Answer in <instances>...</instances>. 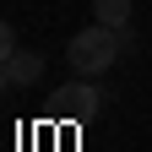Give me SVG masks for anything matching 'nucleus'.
Returning <instances> with one entry per match:
<instances>
[{"instance_id": "f03ea898", "label": "nucleus", "mask_w": 152, "mask_h": 152, "mask_svg": "<svg viewBox=\"0 0 152 152\" xmlns=\"http://www.w3.org/2000/svg\"><path fill=\"white\" fill-rule=\"evenodd\" d=\"M98 109H103V92L92 87V82H71V87H60V114H65V120H92Z\"/></svg>"}, {"instance_id": "f257e3e1", "label": "nucleus", "mask_w": 152, "mask_h": 152, "mask_svg": "<svg viewBox=\"0 0 152 152\" xmlns=\"http://www.w3.org/2000/svg\"><path fill=\"white\" fill-rule=\"evenodd\" d=\"M120 54H125V49H120V33L103 27V22L82 27V33L65 44V60H71V71H76V76H103L114 60H120Z\"/></svg>"}, {"instance_id": "20e7f679", "label": "nucleus", "mask_w": 152, "mask_h": 152, "mask_svg": "<svg viewBox=\"0 0 152 152\" xmlns=\"http://www.w3.org/2000/svg\"><path fill=\"white\" fill-rule=\"evenodd\" d=\"M130 0H92V22H103V27H114V33H125L130 27Z\"/></svg>"}, {"instance_id": "423d86ee", "label": "nucleus", "mask_w": 152, "mask_h": 152, "mask_svg": "<svg viewBox=\"0 0 152 152\" xmlns=\"http://www.w3.org/2000/svg\"><path fill=\"white\" fill-rule=\"evenodd\" d=\"M6 87H11V76H6V65H0V98H6Z\"/></svg>"}, {"instance_id": "7ed1b4c3", "label": "nucleus", "mask_w": 152, "mask_h": 152, "mask_svg": "<svg viewBox=\"0 0 152 152\" xmlns=\"http://www.w3.org/2000/svg\"><path fill=\"white\" fill-rule=\"evenodd\" d=\"M6 76H11V87H33L38 76H44V54H33V49H16L11 60H6Z\"/></svg>"}, {"instance_id": "39448f33", "label": "nucleus", "mask_w": 152, "mask_h": 152, "mask_svg": "<svg viewBox=\"0 0 152 152\" xmlns=\"http://www.w3.org/2000/svg\"><path fill=\"white\" fill-rule=\"evenodd\" d=\"M11 54H16V33H11V22H6V16H0V65H6Z\"/></svg>"}]
</instances>
